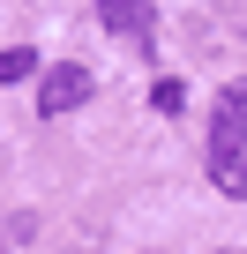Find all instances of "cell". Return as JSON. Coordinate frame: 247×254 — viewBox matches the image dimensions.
Instances as JSON below:
<instances>
[{
	"label": "cell",
	"mask_w": 247,
	"mask_h": 254,
	"mask_svg": "<svg viewBox=\"0 0 247 254\" xmlns=\"http://www.w3.org/2000/svg\"><path fill=\"white\" fill-rule=\"evenodd\" d=\"M210 180L232 202H247V112H232V105H217V120H210Z\"/></svg>",
	"instance_id": "cell-1"
},
{
	"label": "cell",
	"mask_w": 247,
	"mask_h": 254,
	"mask_svg": "<svg viewBox=\"0 0 247 254\" xmlns=\"http://www.w3.org/2000/svg\"><path fill=\"white\" fill-rule=\"evenodd\" d=\"M90 90H97L90 67H82V60H60V67H45V82H38V112H45V120H68L75 105H90Z\"/></svg>",
	"instance_id": "cell-2"
},
{
	"label": "cell",
	"mask_w": 247,
	"mask_h": 254,
	"mask_svg": "<svg viewBox=\"0 0 247 254\" xmlns=\"http://www.w3.org/2000/svg\"><path fill=\"white\" fill-rule=\"evenodd\" d=\"M90 8L105 15V30H112V38H128V45H150V30H158L150 0H90Z\"/></svg>",
	"instance_id": "cell-3"
},
{
	"label": "cell",
	"mask_w": 247,
	"mask_h": 254,
	"mask_svg": "<svg viewBox=\"0 0 247 254\" xmlns=\"http://www.w3.org/2000/svg\"><path fill=\"white\" fill-rule=\"evenodd\" d=\"M38 67V53H23V45H0V82H23Z\"/></svg>",
	"instance_id": "cell-4"
},
{
	"label": "cell",
	"mask_w": 247,
	"mask_h": 254,
	"mask_svg": "<svg viewBox=\"0 0 247 254\" xmlns=\"http://www.w3.org/2000/svg\"><path fill=\"white\" fill-rule=\"evenodd\" d=\"M150 105H158V112H180V105H187V82H172V75H165V82L150 90Z\"/></svg>",
	"instance_id": "cell-5"
},
{
	"label": "cell",
	"mask_w": 247,
	"mask_h": 254,
	"mask_svg": "<svg viewBox=\"0 0 247 254\" xmlns=\"http://www.w3.org/2000/svg\"><path fill=\"white\" fill-rule=\"evenodd\" d=\"M225 105H232V112H247V82H232V90H225Z\"/></svg>",
	"instance_id": "cell-6"
}]
</instances>
